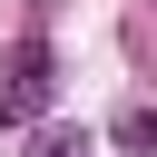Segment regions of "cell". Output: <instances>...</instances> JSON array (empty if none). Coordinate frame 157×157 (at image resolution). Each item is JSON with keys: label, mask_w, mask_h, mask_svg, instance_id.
I'll return each mask as SVG.
<instances>
[{"label": "cell", "mask_w": 157, "mask_h": 157, "mask_svg": "<svg viewBox=\"0 0 157 157\" xmlns=\"http://www.w3.org/2000/svg\"><path fill=\"white\" fill-rule=\"evenodd\" d=\"M39 157H88V137H78V128H49V137H39Z\"/></svg>", "instance_id": "3957f363"}, {"label": "cell", "mask_w": 157, "mask_h": 157, "mask_svg": "<svg viewBox=\"0 0 157 157\" xmlns=\"http://www.w3.org/2000/svg\"><path fill=\"white\" fill-rule=\"evenodd\" d=\"M39 98H49V49H39V39H20V49H10V88H0V128H20Z\"/></svg>", "instance_id": "6da1fadb"}, {"label": "cell", "mask_w": 157, "mask_h": 157, "mask_svg": "<svg viewBox=\"0 0 157 157\" xmlns=\"http://www.w3.org/2000/svg\"><path fill=\"white\" fill-rule=\"evenodd\" d=\"M118 147H128V157L157 147V108H128V118H118Z\"/></svg>", "instance_id": "7a4b0ae2"}]
</instances>
